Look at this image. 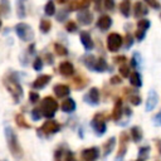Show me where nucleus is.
Here are the masks:
<instances>
[{"label": "nucleus", "instance_id": "nucleus-1", "mask_svg": "<svg viewBox=\"0 0 161 161\" xmlns=\"http://www.w3.org/2000/svg\"><path fill=\"white\" fill-rule=\"evenodd\" d=\"M4 86L8 89V92L11 94L14 102L15 103H19L21 101V98H23L24 92H23V87L18 82L16 77L14 74H9V75L4 77Z\"/></svg>", "mask_w": 161, "mask_h": 161}, {"label": "nucleus", "instance_id": "nucleus-2", "mask_svg": "<svg viewBox=\"0 0 161 161\" xmlns=\"http://www.w3.org/2000/svg\"><path fill=\"white\" fill-rule=\"evenodd\" d=\"M5 137H6L8 147H9V151L11 152V155L16 158H20L23 156V150L18 141V136L11 127H5Z\"/></svg>", "mask_w": 161, "mask_h": 161}, {"label": "nucleus", "instance_id": "nucleus-3", "mask_svg": "<svg viewBox=\"0 0 161 161\" xmlns=\"http://www.w3.org/2000/svg\"><path fill=\"white\" fill-rule=\"evenodd\" d=\"M58 107H59L58 102H57L53 97L47 96V97H44V98L42 99L39 108H40V111H42V113H43V117L50 119V118H53L54 114L57 113Z\"/></svg>", "mask_w": 161, "mask_h": 161}, {"label": "nucleus", "instance_id": "nucleus-4", "mask_svg": "<svg viewBox=\"0 0 161 161\" xmlns=\"http://www.w3.org/2000/svg\"><path fill=\"white\" fill-rule=\"evenodd\" d=\"M15 33L23 42H31L34 39V31L26 23H18L15 25Z\"/></svg>", "mask_w": 161, "mask_h": 161}, {"label": "nucleus", "instance_id": "nucleus-5", "mask_svg": "<svg viewBox=\"0 0 161 161\" xmlns=\"http://www.w3.org/2000/svg\"><path fill=\"white\" fill-rule=\"evenodd\" d=\"M60 131V125L57 122V121H54V119H48V121H45L44 123H43V126L40 127V128H38V133L40 135V133H43V135H45V136H50V135H54V133H57V132H59Z\"/></svg>", "mask_w": 161, "mask_h": 161}, {"label": "nucleus", "instance_id": "nucleus-6", "mask_svg": "<svg viewBox=\"0 0 161 161\" xmlns=\"http://www.w3.org/2000/svg\"><path fill=\"white\" fill-rule=\"evenodd\" d=\"M91 126H92V128L94 130V132H96L98 136H102V135L106 132V130H107L104 116H103L102 113L94 114V117H93L92 121H91Z\"/></svg>", "mask_w": 161, "mask_h": 161}, {"label": "nucleus", "instance_id": "nucleus-7", "mask_svg": "<svg viewBox=\"0 0 161 161\" xmlns=\"http://www.w3.org/2000/svg\"><path fill=\"white\" fill-rule=\"evenodd\" d=\"M123 43V38L118 33H111L107 36V48L109 52H118Z\"/></svg>", "mask_w": 161, "mask_h": 161}, {"label": "nucleus", "instance_id": "nucleus-8", "mask_svg": "<svg viewBox=\"0 0 161 161\" xmlns=\"http://www.w3.org/2000/svg\"><path fill=\"white\" fill-rule=\"evenodd\" d=\"M77 20L80 25H91L93 21V14L87 9L79 10L77 13Z\"/></svg>", "mask_w": 161, "mask_h": 161}, {"label": "nucleus", "instance_id": "nucleus-9", "mask_svg": "<svg viewBox=\"0 0 161 161\" xmlns=\"http://www.w3.org/2000/svg\"><path fill=\"white\" fill-rule=\"evenodd\" d=\"M150 28V21L147 19H141L137 21V30H136V39L138 42H141L145 35H146V30Z\"/></svg>", "mask_w": 161, "mask_h": 161}, {"label": "nucleus", "instance_id": "nucleus-10", "mask_svg": "<svg viewBox=\"0 0 161 161\" xmlns=\"http://www.w3.org/2000/svg\"><path fill=\"white\" fill-rule=\"evenodd\" d=\"M84 101H86L87 103L92 104V106L98 104V102H99V91H98V88L92 87V88L88 91V93L84 96Z\"/></svg>", "mask_w": 161, "mask_h": 161}, {"label": "nucleus", "instance_id": "nucleus-11", "mask_svg": "<svg viewBox=\"0 0 161 161\" xmlns=\"http://www.w3.org/2000/svg\"><path fill=\"white\" fill-rule=\"evenodd\" d=\"M82 158L84 161H96L99 156V150L97 147H89V148H84L82 151Z\"/></svg>", "mask_w": 161, "mask_h": 161}, {"label": "nucleus", "instance_id": "nucleus-12", "mask_svg": "<svg viewBox=\"0 0 161 161\" xmlns=\"http://www.w3.org/2000/svg\"><path fill=\"white\" fill-rule=\"evenodd\" d=\"M50 79H52V75H49V74H40L39 77L35 78V80L33 82L31 87L34 89H43L50 82Z\"/></svg>", "mask_w": 161, "mask_h": 161}, {"label": "nucleus", "instance_id": "nucleus-13", "mask_svg": "<svg viewBox=\"0 0 161 161\" xmlns=\"http://www.w3.org/2000/svg\"><path fill=\"white\" fill-rule=\"evenodd\" d=\"M79 39H80V43H82V45L84 47L86 50H92L94 48L93 39H92V36H91V34L88 31H80Z\"/></svg>", "mask_w": 161, "mask_h": 161}, {"label": "nucleus", "instance_id": "nucleus-14", "mask_svg": "<svg viewBox=\"0 0 161 161\" xmlns=\"http://www.w3.org/2000/svg\"><path fill=\"white\" fill-rule=\"evenodd\" d=\"M58 70H59V73H60L62 75H64V77H70V75L74 74V65H73L70 62L64 60V62H62V63L59 64Z\"/></svg>", "mask_w": 161, "mask_h": 161}, {"label": "nucleus", "instance_id": "nucleus-15", "mask_svg": "<svg viewBox=\"0 0 161 161\" xmlns=\"http://www.w3.org/2000/svg\"><path fill=\"white\" fill-rule=\"evenodd\" d=\"M53 91H54V93H55V96L58 97V98H63V97H67V96H69V93H70V88L67 86V84H55L54 87H53Z\"/></svg>", "mask_w": 161, "mask_h": 161}, {"label": "nucleus", "instance_id": "nucleus-16", "mask_svg": "<svg viewBox=\"0 0 161 161\" xmlns=\"http://www.w3.org/2000/svg\"><path fill=\"white\" fill-rule=\"evenodd\" d=\"M111 25H112V19H111L108 15H102V16H99L98 20H97V26H98V29H101L102 31L108 30V29L111 28Z\"/></svg>", "mask_w": 161, "mask_h": 161}, {"label": "nucleus", "instance_id": "nucleus-17", "mask_svg": "<svg viewBox=\"0 0 161 161\" xmlns=\"http://www.w3.org/2000/svg\"><path fill=\"white\" fill-rule=\"evenodd\" d=\"M75 102H74V99L73 98H67V99H64L63 102H62V104H60V109L63 111V112H65V113H72L74 109H75Z\"/></svg>", "mask_w": 161, "mask_h": 161}, {"label": "nucleus", "instance_id": "nucleus-18", "mask_svg": "<svg viewBox=\"0 0 161 161\" xmlns=\"http://www.w3.org/2000/svg\"><path fill=\"white\" fill-rule=\"evenodd\" d=\"M157 104V94L155 91L148 92V97L146 101V111H152Z\"/></svg>", "mask_w": 161, "mask_h": 161}, {"label": "nucleus", "instance_id": "nucleus-19", "mask_svg": "<svg viewBox=\"0 0 161 161\" xmlns=\"http://www.w3.org/2000/svg\"><path fill=\"white\" fill-rule=\"evenodd\" d=\"M127 141H128V136L123 132L121 133V138H119V150H118V153H117V157L118 158H122L123 155L126 153V150H127Z\"/></svg>", "mask_w": 161, "mask_h": 161}, {"label": "nucleus", "instance_id": "nucleus-20", "mask_svg": "<svg viewBox=\"0 0 161 161\" xmlns=\"http://www.w3.org/2000/svg\"><path fill=\"white\" fill-rule=\"evenodd\" d=\"M122 113H123L122 101H121V99H117V101H116V103H114L113 111H112V118H113L114 121H118V119L122 117Z\"/></svg>", "mask_w": 161, "mask_h": 161}, {"label": "nucleus", "instance_id": "nucleus-21", "mask_svg": "<svg viewBox=\"0 0 161 161\" xmlns=\"http://www.w3.org/2000/svg\"><path fill=\"white\" fill-rule=\"evenodd\" d=\"M133 13H135V16L136 18H142V16H145L148 13V10H147V8H146V5L143 3L137 1L135 4V11Z\"/></svg>", "mask_w": 161, "mask_h": 161}, {"label": "nucleus", "instance_id": "nucleus-22", "mask_svg": "<svg viewBox=\"0 0 161 161\" xmlns=\"http://www.w3.org/2000/svg\"><path fill=\"white\" fill-rule=\"evenodd\" d=\"M114 146H116V138H114V137L108 138V140L104 142V145H103V155H104V156H108V155L113 151Z\"/></svg>", "mask_w": 161, "mask_h": 161}, {"label": "nucleus", "instance_id": "nucleus-23", "mask_svg": "<svg viewBox=\"0 0 161 161\" xmlns=\"http://www.w3.org/2000/svg\"><path fill=\"white\" fill-rule=\"evenodd\" d=\"M96 60H97V58H96L94 55H92V54H86V55L82 57V62H83V64H84L88 69H91V70H93V67H94Z\"/></svg>", "mask_w": 161, "mask_h": 161}, {"label": "nucleus", "instance_id": "nucleus-24", "mask_svg": "<svg viewBox=\"0 0 161 161\" xmlns=\"http://www.w3.org/2000/svg\"><path fill=\"white\" fill-rule=\"evenodd\" d=\"M107 68H108L107 62H106L103 58H97V60H96V63H94V67H93V72L101 73V72H104Z\"/></svg>", "mask_w": 161, "mask_h": 161}, {"label": "nucleus", "instance_id": "nucleus-25", "mask_svg": "<svg viewBox=\"0 0 161 161\" xmlns=\"http://www.w3.org/2000/svg\"><path fill=\"white\" fill-rule=\"evenodd\" d=\"M130 83L133 86V87H141L142 86V79H141V75L138 72H132L130 74Z\"/></svg>", "mask_w": 161, "mask_h": 161}, {"label": "nucleus", "instance_id": "nucleus-26", "mask_svg": "<svg viewBox=\"0 0 161 161\" xmlns=\"http://www.w3.org/2000/svg\"><path fill=\"white\" fill-rule=\"evenodd\" d=\"M130 10H131V4H130V0H123L121 4H119V11L123 16L128 18L130 16Z\"/></svg>", "mask_w": 161, "mask_h": 161}, {"label": "nucleus", "instance_id": "nucleus-27", "mask_svg": "<svg viewBox=\"0 0 161 161\" xmlns=\"http://www.w3.org/2000/svg\"><path fill=\"white\" fill-rule=\"evenodd\" d=\"M131 137L135 142H140L142 140V130L138 126H135L131 128Z\"/></svg>", "mask_w": 161, "mask_h": 161}, {"label": "nucleus", "instance_id": "nucleus-28", "mask_svg": "<svg viewBox=\"0 0 161 161\" xmlns=\"http://www.w3.org/2000/svg\"><path fill=\"white\" fill-rule=\"evenodd\" d=\"M44 13H45L47 16H53V15L55 14V4H54L52 0H49V1L45 4Z\"/></svg>", "mask_w": 161, "mask_h": 161}, {"label": "nucleus", "instance_id": "nucleus-29", "mask_svg": "<svg viewBox=\"0 0 161 161\" xmlns=\"http://www.w3.org/2000/svg\"><path fill=\"white\" fill-rule=\"evenodd\" d=\"M15 122H16V125H18L19 127H21V128H30V125L25 121V118H24V116H23L21 113H18V114L15 116Z\"/></svg>", "mask_w": 161, "mask_h": 161}, {"label": "nucleus", "instance_id": "nucleus-30", "mask_svg": "<svg viewBox=\"0 0 161 161\" xmlns=\"http://www.w3.org/2000/svg\"><path fill=\"white\" fill-rule=\"evenodd\" d=\"M52 28V23L47 19H40V23H39V29L42 30V33L47 34Z\"/></svg>", "mask_w": 161, "mask_h": 161}, {"label": "nucleus", "instance_id": "nucleus-31", "mask_svg": "<svg viewBox=\"0 0 161 161\" xmlns=\"http://www.w3.org/2000/svg\"><path fill=\"white\" fill-rule=\"evenodd\" d=\"M54 50H55V54L59 55V57H64V55L68 54L67 48H65L64 45L59 44V43H55V44H54Z\"/></svg>", "mask_w": 161, "mask_h": 161}, {"label": "nucleus", "instance_id": "nucleus-32", "mask_svg": "<svg viewBox=\"0 0 161 161\" xmlns=\"http://www.w3.org/2000/svg\"><path fill=\"white\" fill-rule=\"evenodd\" d=\"M10 11V3L9 0H0V14L8 15Z\"/></svg>", "mask_w": 161, "mask_h": 161}, {"label": "nucleus", "instance_id": "nucleus-33", "mask_svg": "<svg viewBox=\"0 0 161 161\" xmlns=\"http://www.w3.org/2000/svg\"><path fill=\"white\" fill-rule=\"evenodd\" d=\"M73 83H74V87H75L77 89H82V88H84V87H86L87 80H86L83 77L78 75V77H75V78L73 79Z\"/></svg>", "mask_w": 161, "mask_h": 161}, {"label": "nucleus", "instance_id": "nucleus-34", "mask_svg": "<svg viewBox=\"0 0 161 161\" xmlns=\"http://www.w3.org/2000/svg\"><path fill=\"white\" fill-rule=\"evenodd\" d=\"M140 64H141V55H140V53H133L132 59H131V65L133 68L138 69L140 68Z\"/></svg>", "mask_w": 161, "mask_h": 161}, {"label": "nucleus", "instance_id": "nucleus-35", "mask_svg": "<svg viewBox=\"0 0 161 161\" xmlns=\"http://www.w3.org/2000/svg\"><path fill=\"white\" fill-rule=\"evenodd\" d=\"M68 15H69V10H67V9H60L59 13L57 14V20H58L59 23H62V21H64V20L68 19Z\"/></svg>", "mask_w": 161, "mask_h": 161}, {"label": "nucleus", "instance_id": "nucleus-36", "mask_svg": "<svg viewBox=\"0 0 161 161\" xmlns=\"http://www.w3.org/2000/svg\"><path fill=\"white\" fill-rule=\"evenodd\" d=\"M65 30H67L68 33H75V31L78 30V26H77V24H75L73 20H69V21L65 24Z\"/></svg>", "mask_w": 161, "mask_h": 161}, {"label": "nucleus", "instance_id": "nucleus-37", "mask_svg": "<svg viewBox=\"0 0 161 161\" xmlns=\"http://www.w3.org/2000/svg\"><path fill=\"white\" fill-rule=\"evenodd\" d=\"M33 68L35 69V70H42V68H43V59L40 58V57H36L35 59H34V62H33Z\"/></svg>", "mask_w": 161, "mask_h": 161}, {"label": "nucleus", "instance_id": "nucleus-38", "mask_svg": "<svg viewBox=\"0 0 161 161\" xmlns=\"http://www.w3.org/2000/svg\"><path fill=\"white\" fill-rule=\"evenodd\" d=\"M42 117H43V113H42L40 108H33L31 109V118L34 121H39Z\"/></svg>", "mask_w": 161, "mask_h": 161}, {"label": "nucleus", "instance_id": "nucleus-39", "mask_svg": "<svg viewBox=\"0 0 161 161\" xmlns=\"http://www.w3.org/2000/svg\"><path fill=\"white\" fill-rule=\"evenodd\" d=\"M23 1L24 0H18V16L19 18L25 16V9H24V5H23Z\"/></svg>", "mask_w": 161, "mask_h": 161}, {"label": "nucleus", "instance_id": "nucleus-40", "mask_svg": "<svg viewBox=\"0 0 161 161\" xmlns=\"http://www.w3.org/2000/svg\"><path fill=\"white\" fill-rule=\"evenodd\" d=\"M148 152H150V147H141L140 151H138V156H140V158H141V160L147 158Z\"/></svg>", "mask_w": 161, "mask_h": 161}, {"label": "nucleus", "instance_id": "nucleus-41", "mask_svg": "<svg viewBox=\"0 0 161 161\" xmlns=\"http://www.w3.org/2000/svg\"><path fill=\"white\" fill-rule=\"evenodd\" d=\"M119 74L122 75V77H130V68L126 65V64H122L121 67H119Z\"/></svg>", "mask_w": 161, "mask_h": 161}, {"label": "nucleus", "instance_id": "nucleus-42", "mask_svg": "<svg viewBox=\"0 0 161 161\" xmlns=\"http://www.w3.org/2000/svg\"><path fill=\"white\" fill-rule=\"evenodd\" d=\"M132 44H133V36L131 34H127L125 38V48L128 49V48H131Z\"/></svg>", "mask_w": 161, "mask_h": 161}, {"label": "nucleus", "instance_id": "nucleus-43", "mask_svg": "<svg viewBox=\"0 0 161 161\" xmlns=\"http://www.w3.org/2000/svg\"><path fill=\"white\" fill-rule=\"evenodd\" d=\"M103 5L107 10H113L114 9V0H103Z\"/></svg>", "mask_w": 161, "mask_h": 161}, {"label": "nucleus", "instance_id": "nucleus-44", "mask_svg": "<svg viewBox=\"0 0 161 161\" xmlns=\"http://www.w3.org/2000/svg\"><path fill=\"white\" fill-rule=\"evenodd\" d=\"M39 94L36 93V92H30L29 93V101L31 102V103H36L38 101H39Z\"/></svg>", "mask_w": 161, "mask_h": 161}, {"label": "nucleus", "instance_id": "nucleus-45", "mask_svg": "<svg viewBox=\"0 0 161 161\" xmlns=\"http://www.w3.org/2000/svg\"><path fill=\"white\" fill-rule=\"evenodd\" d=\"M145 3L148 4V5H150L151 8H153V9H161V5L158 4L157 0H145Z\"/></svg>", "mask_w": 161, "mask_h": 161}, {"label": "nucleus", "instance_id": "nucleus-46", "mask_svg": "<svg viewBox=\"0 0 161 161\" xmlns=\"http://www.w3.org/2000/svg\"><path fill=\"white\" fill-rule=\"evenodd\" d=\"M130 102L132 104H135V106H138L141 103V98L138 96H136V94H132V96H130Z\"/></svg>", "mask_w": 161, "mask_h": 161}, {"label": "nucleus", "instance_id": "nucleus-47", "mask_svg": "<svg viewBox=\"0 0 161 161\" xmlns=\"http://www.w3.org/2000/svg\"><path fill=\"white\" fill-rule=\"evenodd\" d=\"M62 155H63V151H62V148H58V150L55 151V153H54V161H60V158H62Z\"/></svg>", "mask_w": 161, "mask_h": 161}, {"label": "nucleus", "instance_id": "nucleus-48", "mask_svg": "<svg viewBox=\"0 0 161 161\" xmlns=\"http://www.w3.org/2000/svg\"><path fill=\"white\" fill-rule=\"evenodd\" d=\"M65 161H77L72 151H68V152H67V155H65Z\"/></svg>", "mask_w": 161, "mask_h": 161}, {"label": "nucleus", "instance_id": "nucleus-49", "mask_svg": "<svg viewBox=\"0 0 161 161\" xmlns=\"http://www.w3.org/2000/svg\"><path fill=\"white\" fill-rule=\"evenodd\" d=\"M45 58H47V63H48V64H53V63H54V58H53L52 54L47 53V54H45Z\"/></svg>", "mask_w": 161, "mask_h": 161}, {"label": "nucleus", "instance_id": "nucleus-50", "mask_svg": "<svg viewBox=\"0 0 161 161\" xmlns=\"http://www.w3.org/2000/svg\"><path fill=\"white\" fill-rule=\"evenodd\" d=\"M153 121H155V123H156V125H161V111L155 116Z\"/></svg>", "mask_w": 161, "mask_h": 161}, {"label": "nucleus", "instance_id": "nucleus-51", "mask_svg": "<svg viewBox=\"0 0 161 161\" xmlns=\"http://www.w3.org/2000/svg\"><path fill=\"white\" fill-rule=\"evenodd\" d=\"M28 52H29V54H34V53H35V44H34V43H31V44L29 45Z\"/></svg>", "mask_w": 161, "mask_h": 161}, {"label": "nucleus", "instance_id": "nucleus-52", "mask_svg": "<svg viewBox=\"0 0 161 161\" xmlns=\"http://www.w3.org/2000/svg\"><path fill=\"white\" fill-rule=\"evenodd\" d=\"M111 83L112 84H118V83H121V78L119 77H112L111 78Z\"/></svg>", "mask_w": 161, "mask_h": 161}, {"label": "nucleus", "instance_id": "nucleus-53", "mask_svg": "<svg viewBox=\"0 0 161 161\" xmlns=\"http://www.w3.org/2000/svg\"><path fill=\"white\" fill-rule=\"evenodd\" d=\"M125 60H126V58H125L123 55H121V57H116V58H114V62H116V63H123Z\"/></svg>", "mask_w": 161, "mask_h": 161}, {"label": "nucleus", "instance_id": "nucleus-54", "mask_svg": "<svg viewBox=\"0 0 161 161\" xmlns=\"http://www.w3.org/2000/svg\"><path fill=\"white\" fill-rule=\"evenodd\" d=\"M94 1V6H96V10L99 11V5H101V0H93Z\"/></svg>", "mask_w": 161, "mask_h": 161}, {"label": "nucleus", "instance_id": "nucleus-55", "mask_svg": "<svg viewBox=\"0 0 161 161\" xmlns=\"http://www.w3.org/2000/svg\"><path fill=\"white\" fill-rule=\"evenodd\" d=\"M157 145H158V150H160V153H161V140L157 141Z\"/></svg>", "mask_w": 161, "mask_h": 161}, {"label": "nucleus", "instance_id": "nucleus-56", "mask_svg": "<svg viewBox=\"0 0 161 161\" xmlns=\"http://www.w3.org/2000/svg\"><path fill=\"white\" fill-rule=\"evenodd\" d=\"M59 4H64V3H67V0H57Z\"/></svg>", "mask_w": 161, "mask_h": 161}, {"label": "nucleus", "instance_id": "nucleus-57", "mask_svg": "<svg viewBox=\"0 0 161 161\" xmlns=\"http://www.w3.org/2000/svg\"><path fill=\"white\" fill-rule=\"evenodd\" d=\"M1 24H3V23H1V20H0V28H1Z\"/></svg>", "mask_w": 161, "mask_h": 161}, {"label": "nucleus", "instance_id": "nucleus-58", "mask_svg": "<svg viewBox=\"0 0 161 161\" xmlns=\"http://www.w3.org/2000/svg\"><path fill=\"white\" fill-rule=\"evenodd\" d=\"M1 161H6V160H1Z\"/></svg>", "mask_w": 161, "mask_h": 161}]
</instances>
